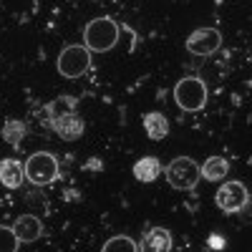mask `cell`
I'll return each mask as SVG.
<instances>
[{
  "instance_id": "1",
  "label": "cell",
  "mask_w": 252,
  "mask_h": 252,
  "mask_svg": "<svg viewBox=\"0 0 252 252\" xmlns=\"http://www.w3.org/2000/svg\"><path fill=\"white\" fill-rule=\"evenodd\" d=\"M119 43V26L111 18H94L83 31V46L91 53H106Z\"/></svg>"
},
{
  "instance_id": "3",
  "label": "cell",
  "mask_w": 252,
  "mask_h": 252,
  "mask_svg": "<svg viewBox=\"0 0 252 252\" xmlns=\"http://www.w3.org/2000/svg\"><path fill=\"white\" fill-rule=\"evenodd\" d=\"M174 101L182 111H199L207 106V83L197 76H187L174 86Z\"/></svg>"
},
{
  "instance_id": "17",
  "label": "cell",
  "mask_w": 252,
  "mask_h": 252,
  "mask_svg": "<svg viewBox=\"0 0 252 252\" xmlns=\"http://www.w3.org/2000/svg\"><path fill=\"white\" fill-rule=\"evenodd\" d=\"M18 245H20V240L15 237L13 227L0 224V252H18Z\"/></svg>"
},
{
  "instance_id": "4",
  "label": "cell",
  "mask_w": 252,
  "mask_h": 252,
  "mask_svg": "<svg viewBox=\"0 0 252 252\" xmlns=\"http://www.w3.org/2000/svg\"><path fill=\"white\" fill-rule=\"evenodd\" d=\"M26 179L35 187H46L58 179V161L48 152H35L26 159Z\"/></svg>"
},
{
  "instance_id": "2",
  "label": "cell",
  "mask_w": 252,
  "mask_h": 252,
  "mask_svg": "<svg viewBox=\"0 0 252 252\" xmlns=\"http://www.w3.org/2000/svg\"><path fill=\"white\" fill-rule=\"evenodd\" d=\"M199 179H202V166L192 157H177L166 164V182H169V187L179 189V192L194 189Z\"/></svg>"
},
{
  "instance_id": "9",
  "label": "cell",
  "mask_w": 252,
  "mask_h": 252,
  "mask_svg": "<svg viewBox=\"0 0 252 252\" xmlns=\"http://www.w3.org/2000/svg\"><path fill=\"white\" fill-rule=\"evenodd\" d=\"M13 232H15V237H18L20 242L31 245V242H35V240L43 237V222H40L35 215H20V217L13 222Z\"/></svg>"
},
{
  "instance_id": "12",
  "label": "cell",
  "mask_w": 252,
  "mask_h": 252,
  "mask_svg": "<svg viewBox=\"0 0 252 252\" xmlns=\"http://www.w3.org/2000/svg\"><path fill=\"white\" fill-rule=\"evenodd\" d=\"M164 172V166L157 157H141L136 164H134V177L144 184H149V182H157L159 174Z\"/></svg>"
},
{
  "instance_id": "18",
  "label": "cell",
  "mask_w": 252,
  "mask_h": 252,
  "mask_svg": "<svg viewBox=\"0 0 252 252\" xmlns=\"http://www.w3.org/2000/svg\"><path fill=\"white\" fill-rule=\"evenodd\" d=\"M207 242L212 245V250H222V247H224V237H220V235H209Z\"/></svg>"
},
{
  "instance_id": "11",
  "label": "cell",
  "mask_w": 252,
  "mask_h": 252,
  "mask_svg": "<svg viewBox=\"0 0 252 252\" xmlns=\"http://www.w3.org/2000/svg\"><path fill=\"white\" fill-rule=\"evenodd\" d=\"M26 179V166L18 159H0V182L8 189H18Z\"/></svg>"
},
{
  "instance_id": "7",
  "label": "cell",
  "mask_w": 252,
  "mask_h": 252,
  "mask_svg": "<svg viewBox=\"0 0 252 252\" xmlns=\"http://www.w3.org/2000/svg\"><path fill=\"white\" fill-rule=\"evenodd\" d=\"M222 46V33L217 28H197L187 38V51L192 56H212Z\"/></svg>"
},
{
  "instance_id": "13",
  "label": "cell",
  "mask_w": 252,
  "mask_h": 252,
  "mask_svg": "<svg viewBox=\"0 0 252 252\" xmlns=\"http://www.w3.org/2000/svg\"><path fill=\"white\" fill-rule=\"evenodd\" d=\"M144 129H146V136L154 139V141H161L169 134V119H166L161 111H152L144 116Z\"/></svg>"
},
{
  "instance_id": "14",
  "label": "cell",
  "mask_w": 252,
  "mask_h": 252,
  "mask_svg": "<svg viewBox=\"0 0 252 252\" xmlns=\"http://www.w3.org/2000/svg\"><path fill=\"white\" fill-rule=\"evenodd\" d=\"M229 172V161L224 157H209L204 164H202V177L207 182H222Z\"/></svg>"
},
{
  "instance_id": "5",
  "label": "cell",
  "mask_w": 252,
  "mask_h": 252,
  "mask_svg": "<svg viewBox=\"0 0 252 252\" xmlns=\"http://www.w3.org/2000/svg\"><path fill=\"white\" fill-rule=\"evenodd\" d=\"M58 73L66 78H81L91 68V51L86 46H66L58 56Z\"/></svg>"
},
{
  "instance_id": "16",
  "label": "cell",
  "mask_w": 252,
  "mask_h": 252,
  "mask_svg": "<svg viewBox=\"0 0 252 252\" xmlns=\"http://www.w3.org/2000/svg\"><path fill=\"white\" fill-rule=\"evenodd\" d=\"M101 252H139V242H134L129 235H114L103 242Z\"/></svg>"
},
{
  "instance_id": "10",
  "label": "cell",
  "mask_w": 252,
  "mask_h": 252,
  "mask_svg": "<svg viewBox=\"0 0 252 252\" xmlns=\"http://www.w3.org/2000/svg\"><path fill=\"white\" fill-rule=\"evenodd\" d=\"M139 252H172V235L164 227H152L141 235Z\"/></svg>"
},
{
  "instance_id": "8",
  "label": "cell",
  "mask_w": 252,
  "mask_h": 252,
  "mask_svg": "<svg viewBox=\"0 0 252 252\" xmlns=\"http://www.w3.org/2000/svg\"><path fill=\"white\" fill-rule=\"evenodd\" d=\"M51 126H53V131H56L63 141H76V139L83 136V119H81L78 114H73V111H66V114L53 116Z\"/></svg>"
},
{
  "instance_id": "15",
  "label": "cell",
  "mask_w": 252,
  "mask_h": 252,
  "mask_svg": "<svg viewBox=\"0 0 252 252\" xmlns=\"http://www.w3.org/2000/svg\"><path fill=\"white\" fill-rule=\"evenodd\" d=\"M3 139L10 144V146H20V141L26 139V134H28V126L23 124V121H18V119H10V121H5V126H3Z\"/></svg>"
},
{
  "instance_id": "6",
  "label": "cell",
  "mask_w": 252,
  "mask_h": 252,
  "mask_svg": "<svg viewBox=\"0 0 252 252\" xmlns=\"http://www.w3.org/2000/svg\"><path fill=\"white\" fill-rule=\"evenodd\" d=\"M215 202L222 212L227 215H235V212H242V209L250 204V192L242 182H224L217 194H215Z\"/></svg>"
}]
</instances>
